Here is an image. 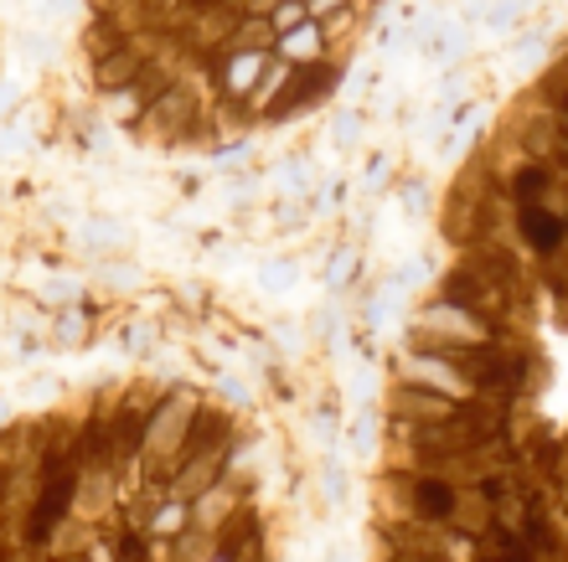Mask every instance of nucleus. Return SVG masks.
Returning <instances> with one entry per match:
<instances>
[{"mask_svg": "<svg viewBox=\"0 0 568 562\" xmlns=\"http://www.w3.org/2000/svg\"><path fill=\"white\" fill-rule=\"evenodd\" d=\"M0 562H280L254 433L161 377L6 418Z\"/></svg>", "mask_w": 568, "mask_h": 562, "instance_id": "1", "label": "nucleus"}]
</instances>
